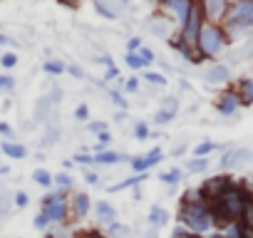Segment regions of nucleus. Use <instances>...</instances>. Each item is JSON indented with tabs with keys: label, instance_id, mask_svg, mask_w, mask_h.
I'll use <instances>...</instances> for the list:
<instances>
[{
	"label": "nucleus",
	"instance_id": "f257e3e1",
	"mask_svg": "<svg viewBox=\"0 0 253 238\" xmlns=\"http://www.w3.org/2000/svg\"><path fill=\"white\" fill-rule=\"evenodd\" d=\"M251 203V196L243 186V181H236L231 184L218 198H213L209 206H211V213H213V223H216V231H221L223 226L233 223V221H243V213Z\"/></svg>",
	"mask_w": 253,
	"mask_h": 238
},
{
	"label": "nucleus",
	"instance_id": "f03ea898",
	"mask_svg": "<svg viewBox=\"0 0 253 238\" xmlns=\"http://www.w3.org/2000/svg\"><path fill=\"white\" fill-rule=\"evenodd\" d=\"M231 45V38L228 33L223 30V25H216V23H204L199 38H196V52L201 60H216L221 57Z\"/></svg>",
	"mask_w": 253,
	"mask_h": 238
},
{
	"label": "nucleus",
	"instance_id": "7ed1b4c3",
	"mask_svg": "<svg viewBox=\"0 0 253 238\" xmlns=\"http://www.w3.org/2000/svg\"><path fill=\"white\" fill-rule=\"evenodd\" d=\"M179 223L189 231V233H199V236H209L211 231H216L213 223V213L209 203H179Z\"/></svg>",
	"mask_w": 253,
	"mask_h": 238
},
{
	"label": "nucleus",
	"instance_id": "20e7f679",
	"mask_svg": "<svg viewBox=\"0 0 253 238\" xmlns=\"http://www.w3.org/2000/svg\"><path fill=\"white\" fill-rule=\"evenodd\" d=\"M221 25L228 33L231 42L236 38H243V35L253 33V0H233Z\"/></svg>",
	"mask_w": 253,
	"mask_h": 238
},
{
	"label": "nucleus",
	"instance_id": "39448f33",
	"mask_svg": "<svg viewBox=\"0 0 253 238\" xmlns=\"http://www.w3.org/2000/svg\"><path fill=\"white\" fill-rule=\"evenodd\" d=\"M40 211L47 216L50 226H60V223H67L70 221V198H67V191H55V194H47L42 201H40Z\"/></svg>",
	"mask_w": 253,
	"mask_h": 238
},
{
	"label": "nucleus",
	"instance_id": "423d86ee",
	"mask_svg": "<svg viewBox=\"0 0 253 238\" xmlns=\"http://www.w3.org/2000/svg\"><path fill=\"white\" fill-rule=\"evenodd\" d=\"M204 23H206V20H204V13H201L199 0H196L194 8H191V13H189V18H186L184 25L179 28V40H181L184 45H189V47H196V38H199Z\"/></svg>",
	"mask_w": 253,
	"mask_h": 238
},
{
	"label": "nucleus",
	"instance_id": "0eeeda50",
	"mask_svg": "<svg viewBox=\"0 0 253 238\" xmlns=\"http://www.w3.org/2000/svg\"><path fill=\"white\" fill-rule=\"evenodd\" d=\"M253 152L251 149H243V147H233V149H226L223 157L218 159V169L223 174H231L233 169H241L246 161H251Z\"/></svg>",
	"mask_w": 253,
	"mask_h": 238
},
{
	"label": "nucleus",
	"instance_id": "6e6552de",
	"mask_svg": "<svg viewBox=\"0 0 253 238\" xmlns=\"http://www.w3.org/2000/svg\"><path fill=\"white\" fill-rule=\"evenodd\" d=\"M233 0H199V5H201V13H204V20L206 23H216L221 25L228 8H231Z\"/></svg>",
	"mask_w": 253,
	"mask_h": 238
},
{
	"label": "nucleus",
	"instance_id": "1a4fd4ad",
	"mask_svg": "<svg viewBox=\"0 0 253 238\" xmlns=\"http://www.w3.org/2000/svg\"><path fill=\"white\" fill-rule=\"evenodd\" d=\"M231 184H236V179L231 176V174H216V176H211V179H206L204 184H201V191H204V196L209 198V203L213 201V198H218Z\"/></svg>",
	"mask_w": 253,
	"mask_h": 238
},
{
	"label": "nucleus",
	"instance_id": "9d476101",
	"mask_svg": "<svg viewBox=\"0 0 253 238\" xmlns=\"http://www.w3.org/2000/svg\"><path fill=\"white\" fill-rule=\"evenodd\" d=\"M92 5L107 20H119L126 10H129V0H92Z\"/></svg>",
	"mask_w": 253,
	"mask_h": 238
},
{
	"label": "nucleus",
	"instance_id": "9b49d317",
	"mask_svg": "<svg viewBox=\"0 0 253 238\" xmlns=\"http://www.w3.org/2000/svg\"><path fill=\"white\" fill-rule=\"evenodd\" d=\"M241 107H243V104H241V97H238L236 87L223 89V92L218 94V99H216V109H218V114H223V117H233Z\"/></svg>",
	"mask_w": 253,
	"mask_h": 238
},
{
	"label": "nucleus",
	"instance_id": "f8f14e48",
	"mask_svg": "<svg viewBox=\"0 0 253 238\" xmlns=\"http://www.w3.org/2000/svg\"><path fill=\"white\" fill-rule=\"evenodd\" d=\"M89 211H92V198H89V194L77 191V194H72V196H70V216H72L75 221L87 218V216H89Z\"/></svg>",
	"mask_w": 253,
	"mask_h": 238
},
{
	"label": "nucleus",
	"instance_id": "ddd939ff",
	"mask_svg": "<svg viewBox=\"0 0 253 238\" xmlns=\"http://www.w3.org/2000/svg\"><path fill=\"white\" fill-rule=\"evenodd\" d=\"M206 84H228L231 82V67L223 62H213L206 72H204Z\"/></svg>",
	"mask_w": 253,
	"mask_h": 238
},
{
	"label": "nucleus",
	"instance_id": "4468645a",
	"mask_svg": "<svg viewBox=\"0 0 253 238\" xmlns=\"http://www.w3.org/2000/svg\"><path fill=\"white\" fill-rule=\"evenodd\" d=\"M94 216H97L94 221H97L99 226H104V228L119 221V211H117L109 201H97V203H94Z\"/></svg>",
	"mask_w": 253,
	"mask_h": 238
},
{
	"label": "nucleus",
	"instance_id": "2eb2a0df",
	"mask_svg": "<svg viewBox=\"0 0 253 238\" xmlns=\"http://www.w3.org/2000/svg\"><path fill=\"white\" fill-rule=\"evenodd\" d=\"M194 3H196V0H169V3H167L164 8L176 18V23H179V28H181V25H184V20L189 18V13H191Z\"/></svg>",
	"mask_w": 253,
	"mask_h": 238
},
{
	"label": "nucleus",
	"instance_id": "dca6fc26",
	"mask_svg": "<svg viewBox=\"0 0 253 238\" xmlns=\"http://www.w3.org/2000/svg\"><path fill=\"white\" fill-rule=\"evenodd\" d=\"M167 223H169V211H167L164 206H159V203L152 206L149 213H147V226L154 228V231H162Z\"/></svg>",
	"mask_w": 253,
	"mask_h": 238
},
{
	"label": "nucleus",
	"instance_id": "f3484780",
	"mask_svg": "<svg viewBox=\"0 0 253 238\" xmlns=\"http://www.w3.org/2000/svg\"><path fill=\"white\" fill-rule=\"evenodd\" d=\"M176 112H179V99L176 97H167V102L162 104V109L154 117V122L157 124H167V122H171V119L176 117Z\"/></svg>",
	"mask_w": 253,
	"mask_h": 238
},
{
	"label": "nucleus",
	"instance_id": "a211bd4d",
	"mask_svg": "<svg viewBox=\"0 0 253 238\" xmlns=\"http://www.w3.org/2000/svg\"><path fill=\"white\" fill-rule=\"evenodd\" d=\"M236 92L241 97V104L251 107L253 104V77H241L238 84H236Z\"/></svg>",
	"mask_w": 253,
	"mask_h": 238
},
{
	"label": "nucleus",
	"instance_id": "6ab92c4d",
	"mask_svg": "<svg viewBox=\"0 0 253 238\" xmlns=\"http://www.w3.org/2000/svg\"><path fill=\"white\" fill-rule=\"evenodd\" d=\"M0 149H3V154L10 157V159H25L28 157V149L23 144H18V142H3Z\"/></svg>",
	"mask_w": 253,
	"mask_h": 238
},
{
	"label": "nucleus",
	"instance_id": "aec40b11",
	"mask_svg": "<svg viewBox=\"0 0 253 238\" xmlns=\"http://www.w3.org/2000/svg\"><path fill=\"white\" fill-rule=\"evenodd\" d=\"M126 157H122V154H117V152H97L94 154V164L97 166H112V164H119V161H124Z\"/></svg>",
	"mask_w": 253,
	"mask_h": 238
},
{
	"label": "nucleus",
	"instance_id": "412c9836",
	"mask_svg": "<svg viewBox=\"0 0 253 238\" xmlns=\"http://www.w3.org/2000/svg\"><path fill=\"white\" fill-rule=\"evenodd\" d=\"M104 233H107V238H132V228L126 226V223H112V226H107L104 228Z\"/></svg>",
	"mask_w": 253,
	"mask_h": 238
},
{
	"label": "nucleus",
	"instance_id": "4be33fe9",
	"mask_svg": "<svg viewBox=\"0 0 253 238\" xmlns=\"http://www.w3.org/2000/svg\"><path fill=\"white\" fill-rule=\"evenodd\" d=\"M181 179H184V169H179V166H174V169H169V171L159 174V181H162V184H167V186H179V184H181Z\"/></svg>",
	"mask_w": 253,
	"mask_h": 238
},
{
	"label": "nucleus",
	"instance_id": "5701e85b",
	"mask_svg": "<svg viewBox=\"0 0 253 238\" xmlns=\"http://www.w3.org/2000/svg\"><path fill=\"white\" fill-rule=\"evenodd\" d=\"M149 176L147 174H134L132 179H126V181H119L114 186H109V194H117V191H124V189H132V186H139L142 181H147Z\"/></svg>",
	"mask_w": 253,
	"mask_h": 238
},
{
	"label": "nucleus",
	"instance_id": "b1692460",
	"mask_svg": "<svg viewBox=\"0 0 253 238\" xmlns=\"http://www.w3.org/2000/svg\"><path fill=\"white\" fill-rule=\"evenodd\" d=\"M181 203H209V198L204 196L201 186H194V189H186V191H184Z\"/></svg>",
	"mask_w": 253,
	"mask_h": 238
},
{
	"label": "nucleus",
	"instance_id": "393cba45",
	"mask_svg": "<svg viewBox=\"0 0 253 238\" xmlns=\"http://www.w3.org/2000/svg\"><path fill=\"white\" fill-rule=\"evenodd\" d=\"M209 157H194V159H189L186 161V171H191V174H201V171H206L209 169Z\"/></svg>",
	"mask_w": 253,
	"mask_h": 238
},
{
	"label": "nucleus",
	"instance_id": "a878e982",
	"mask_svg": "<svg viewBox=\"0 0 253 238\" xmlns=\"http://www.w3.org/2000/svg\"><path fill=\"white\" fill-rule=\"evenodd\" d=\"M216 149H223V147H218L216 142H199L196 147H194V157H209V154H213Z\"/></svg>",
	"mask_w": 253,
	"mask_h": 238
},
{
	"label": "nucleus",
	"instance_id": "bb28decb",
	"mask_svg": "<svg viewBox=\"0 0 253 238\" xmlns=\"http://www.w3.org/2000/svg\"><path fill=\"white\" fill-rule=\"evenodd\" d=\"M33 181H35L38 186H42V189H50V186H52V174L45 171V169H35V171H33Z\"/></svg>",
	"mask_w": 253,
	"mask_h": 238
},
{
	"label": "nucleus",
	"instance_id": "cd10ccee",
	"mask_svg": "<svg viewBox=\"0 0 253 238\" xmlns=\"http://www.w3.org/2000/svg\"><path fill=\"white\" fill-rule=\"evenodd\" d=\"M50 107H52V99H50V97H40V102H38V107H35V119H38V122H45Z\"/></svg>",
	"mask_w": 253,
	"mask_h": 238
},
{
	"label": "nucleus",
	"instance_id": "c85d7f7f",
	"mask_svg": "<svg viewBox=\"0 0 253 238\" xmlns=\"http://www.w3.org/2000/svg\"><path fill=\"white\" fill-rule=\"evenodd\" d=\"M10 208H13V201H10V194L5 189H0V221L10 216Z\"/></svg>",
	"mask_w": 253,
	"mask_h": 238
},
{
	"label": "nucleus",
	"instance_id": "c756f323",
	"mask_svg": "<svg viewBox=\"0 0 253 238\" xmlns=\"http://www.w3.org/2000/svg\"><path fill=\"white\" fill-rule=\"evenodd\" d=\"M52 184H55L60 191H70V189H72V176H70L67 171H62V174L52 176Z\"/></svg>",
	"mask_w": 253,
	"mask_h": 238
},
{
	"label": "nucleus",
	"instance_id": "7c9ffc66",
	"mask_svg": "<svg viewBox=\"0 0 253 238\" xmlns=\"http://www.w3.org/2000/svg\"><path fill=\"white\" fill-rule=\"evenodd\" d=\"M124 60H126V65H129L132 70H144V67H147V65H144V60L139 57V52H126V57H124Z\"/></svg>",
	"mask_w": 253,
	"mask_h": 238
},
{
	"label": "nucleus",
	"instance_id": "2f4dec72",
	"mask_svg": "<svg viewBox=\"0 0 253 238\" xmlns=\"http://www.w3.org/2000/svg\"><path fill=\"white\" fill-rule=\"evenodd\" d=\"M42 70H45L47 75H62V72H65V65L57 62V60H47V62L42 65Z\"/></svg>",
	"mask_w": 253,
	"mask_h": 238
},
{
	"label": "nucleus",
	"instance_id": "473e14b6",
	"mask_svg": "<svg viewBox=\"0 0 253 238\" xmlns=\"http://www.w3.org/2000/svg\"><path fill=\"white\" fill-rule=\"evenodd\" d=\"M142 79H147L149 84H159V87H164V84H167V77H164V75H159V72H144V75H142Z\"/></svg>",
	"mask_w": 253,
	"mask_h": 238
},
{
	"label": "nucleus",
	"instance_id": "72a5a7b5",
	"mask_svg": "<svg viewBox=\"0 0 253 238\" xmlns=\"http://www.w3.org/2000/svg\"><path fill=\"white\" fill-rule=\"evenodd\" d=\"M33 228H38V231H45L47 233V228H50V221H47V216L40 211L35 218H33Z\"/></svg>",
	"mask_w": 253,
	"mask_h": 238
},
{
	"label": "nucleus",
	"instance_id": "f704fd0d",
	"mask_svg": "<svg viewBox=\"0 0 253 238\" xmlns=\"http://www.w3.org/2000/svg\"><path fill=\"white\" fill-rule=\"evenodd\" d=\"M144 157H147L149 166H157V164H159V161L164 159V152H162V149L157 147V149H152V152H149V154H144Z\"/></svg>",
	"mask_w": 253,
	"mask_h": 238
},
{
	"label": "nucleus",
	"instance_id": "c9c22d12",
	"mask_svg": "<svg viewBox=\"0 0 253 238\" xmlns=\"http://www.w3.org/2000/svg\"><path fill=\"white\" fill-rule=\"evenodd\" d=\"M134 137H137L139 142H144V139H149V127H147L144 122H139V124H134Z\"/></svg>",
	"mask_w": 253,
	"mask_h": 238
},
{
	"label": "nucleus",
	"instance_id": "e433bc0d",
	"mask_svg": "<svg viewBox=\"0 0 253 238\" xmlns=\"http://www.w3.org/2000/svg\"><path fill=\"white\" fill-rule=\"evenodd\" d=\"M30 203V196L25 194V191H18L15 196H13V206H18V208H25Z\"/></svg>",
	"mask_w": 253,
	"mask_h": 238
},
{
	"label": "nucleus",
	"instance_id": "4c0bfd02",
	"mask_svg": "<svg viewBox=\"0 0 253 238\" xmlns=\"http://www.w3.org/2000/svg\"><path fill=\"white\" fill-rule=\"evenodd\" d=\"M0 65L8 67V70H10V67H15V65H18V55H15V52H5L3 57H0Z\"/></svg>",
	"mask_w": 253,
	"mask_h": 238
},
{
	"label": "nucleus",
	"instance_id": "58836bf2",
	"mask_svg": "<svg viewBox=\"0 0 253 238\" xmlns=\"http://www.w3.org/2000/svg\"><path fill=\"white\" fill-rule=\"evenodd\" d=\"M13 87H15V79H13L10 75H0V92H3V89L10 92Z\"/></svg>",
	"mask_w": 253,
	"mask_h": 238
},
{
	"label": "nucleus",
	"instance_id": "ea45409f",
	"mask_svg": "<svg viewBox=\"0 0 253 238\" xmlns=\"http://www.w3.org/2000/svg\"><path fill=\"white\" fill-rule=\"evenodd\" d=\"M109 97H112V102H114L119 109H126V107H129V104H126V99H124V97H122L117 89H109Z\"/></svg>",
	"mask_w": 253,
	"mask_h": 238
},
{
	"label": "nucleus",
	"instance_id": "a19ab883",
	"mask_svg": "<svg viewBox=\"0 0 253 238\" xmlns=\"http://www.w3.org/2000/svg\"><path fill=\"white\" fill-rule=\"evenodd\" d=\"M124 89L129 92V94H134V92H139V77H129L124 82Z\"/></svg>",
	"mask_w": 253,
	"mask_h": 238
},
{
	"label": "nucleus",
	"instance_id": "79ce46f5",
	"mask_svg": "<svg viewBox=\"0 0 253 238\" xmlns=\"http://www.w3.org/2000/svg\"><path fill=\"white\" fill-rule=\"evenodd\" d=\"M75 117H77V122H87V119H89V109H87V104H80V107L75 109Z\"/></svg>",
	"mask_w": 253,
	"mask_h": 238
},
{
	"label": "nucleus",
	"instance_id": "37998d69",
	"mask_svg": "<svg viewBox=\"0 0 253 238\" xmlns=\"http://www.w3.org/2000/svg\"><path fill=\"white\" fill-rule=\"evenodd\" d=\"M144 45H142V40L139 38H129V42H126V50H129V52H139Z\"/></svg>",
	"mask_w": 253,
	"mask_h": 238
},
{
	"label": "nucleus",
	"instance_id": "c03bdc74",
	"mask_svg": "<svg viewBox=\"0 0 253 238\" xmlns=\"http://www.w3.org/2000/svg\"><path fill=\"white\" fill-rule=\"evenodd\" d=\"M139 57L144 60V65H152V62H154V52H152L149 47H142V50H139Z\"/></svg>",
	"mask_w": 253,
	"mask_h": 238
},
{
	"label": "nucleus",
	"instance_id": "a18cd8bd",
	"mask_svg": "<svg viewBox=\"0 0 253 238\" xmlns=\"http://www.w3.org/2000/svg\"><path fill=\"white\" fill-rule=\"evenodd\" d=\"M75 164L89 166V164H94V157H89V154H77V157H75Z\"/></svg>",
	"mask_w": 253,
	"mask_h": 238
},
{
	"label": "nucleus",
	"instance_id": "49530a36",
	"mask_svg": "<svg viewBox=\"0 0 253 238\" xmlns=\"http://www.w3.org/2000/svg\"><path fill=\"white\" fill-rule=\"evenodd\" d=\"M186 236H189V231H186L181 223H176V226H174V231H171V238H186Z\"/></svg>",
	"mask_w": 253,
	"mask_h": 238
},
{
	"label": "nucleus",
	"instance_id": "de8ad7c7",
	"mask_svg": "<svg viewBox=\"0 0 253 238\" xmlns=\"http://www.w3.org/2000/svg\"><path fill=\"white\" fill-rule=\"evenodd\" d=\"M243 223L253 228V201L248 203V208H246V213H243Z\"/></svg>",
	"mask_w": 253,
	"mask_h": 238
},
{
	"label": "nucleus",
	"instance_id": "09e8293b",
	"mask_svg": "<svg viewBox=\"0 0 253 238\" xmlns=\"http://www.w3.org/2000/svg\"><path fill=\"white\" fill-rule=\"evenodd\" d=\"M84 181H87L89 186H99V174H94V171H87V174H84Z\"/></svg>",
	"mask_w": 253,
	"mask_h": 238
},
{
	"label": "nucleus",
	"instance_id": "8fccbe9b",
	"mask_svg": "<svg viewBox=\"0 0 253 238\" xmlns=\"http://www.w3.org/2000/svg\"><path fill=\"white\" fill-rule=\"evenodd\" d=\"M89 132H94V134L107 132V124H104V122H92V124H89Z\"/></svg>",
	"mask_w": 253,
	"mask_h": 238
},
{
	"label": "nucleus",
	"instance_id": "3c124183",
	"mask_svg": "<svg viewBox=\"0 0 253 238\" xmlns=\"http://www.w3.org/2000/svg\"><path fill=\"white\" fill-rule=\"evenodd\" d=\"M119 77V70L117 67H107V72H104V79L109 82V79H117Z\"/></svg>",
	"mask_w": 253,
	"mask_h": 238
},
{
	"label": "nucleus",
	"instance_id": "603ef678",
	"mask_svg": "<svg viewBox=\"0 0 253 238\" xmlns=\"http://www.w3.org/2000/svg\"><path fill=\"white\" fill-rule=\"evenodd\" d=\"M0 134H5V137H13V129H10V124L0 122Z\"/></svg>",
	"mask_w": 253,
	"mask_h": 238
},
{
	"label": "nucleus",
	"instance_id": "864d4df0",
	"mask_svg": "<svg viewBox=\"0 0 253 238\" xmlns=\"http://www.w3.org/2000/svg\"><path fill=\"white\" fill-rule=\"evenodd\" d=\"M67 72H70L72 77H82V70H80L77 65H70V67H67Z\"/></svg>",
	"mask_w": 253,
	"mask_h": 238
},
{
	"label": "nucleus",
	"instance_id": "5fc2aeb1",
	"mask_svg": "<svg viewBox=\"0 0 253 238\" xmlns=\"http://www.w3.org/2000/svg\"><path fill=\"white\" fill-rule=\"evenodd\" d=\"M82 238H107V236H102L97 231H89V233H82Z\"/></svg>",
	"mask_w": 253,
	"mask_h": 238
},
{
	"label": "nucleus",
	"instance_id": "6e6d98bb",
	"mask_svg": "<svg viewBox=\"0 0 253 238\" xmlns=\"http://www.w3.org/2000/svg\"><path fill=\"white\" fill-rule=\"evenodd\" d=\"M243 186H246V191H248V196L253 201V181H243Z\"/></svg>",
	"mask_w": 253,
	"mask_h": 238
},
{
	"label": "nucleus",
	"instance_id": "4d7b16f0",
	"mask_svg": "<svg viewBox=\"0 0 253 238\" xmlns=\"http://www.w3.org/2000/svg\"><path fill=\"white\" fill-rule=\"evenodd\" d=\"M206 238H223V233H221V231H211Z\"/></svg>",
	"mask_w": 253,
	"mask_h": 238
},
{
	"label": "nucleus",
	"instance_id": "13d9d810",
	"mask_svg": "<svg viewBox=\"0 0 253 238\" xmlns=\"http://www.w3.org/2000/svg\"><path fill=\"white\" fill-rule=\"evenodd\" d=\"M5 42H10V40H8V38H5L3 33H0V45H5Z\"/></svg>",
	"mask_w": 253,
	"mask_h": 238
},
{
	"label": "nucleus",
	"instance_id": "bf43d9fd",
	"mask_svg": "<svg viewBox=\"0 0 253 238\" xmlns=\"http://www.w3.org/2000/svg\"><path fill=\"white\" fill-rule=\"evenodd\" d=\"M186 238H206V236H199V233H189Z\"/></svg>",
	"mask_w": 253,
	"mask_h": 238
},
{
	"label": "nucleus",
	"instance_id": "052dcab7",
	"mask_svg": "<svg viewBox=\"0 0 253 238\" xmlns=\"http://www.w3.org/2000/svg\"><path fill=\"white\" fill-rule=\"evenodd\" d=\"M157 3H159V5H167V3H169V0H157Z\"/></svg>",
	"mask_w": 253,
	"mask_h": 238
},
{
	"label": "nucleus",
	"instance_id": "680f3d73",
	"mask_svg": "<svg viewBox=\"0 0 253 238\" xmlns=\"http://www.w3.org/2000/svg\"><path fill=\"white\" fill-rule=\"evenodd\" d=\"M70 238H82V233H72V236H70Z\"/></svg>",
	"mask_w": 253,
	"mask_h": 238
},
{
	"label": "nucleus",
	"instance_id": "e2e57ef3",
	"mask_svg": "<svg viewBox=\"0 0 253 238\" xmlns=\"http://www.w3.org/2000/svg\"><path fill=\"white\" fill-rule=\"evenodd\" d=\"M67 3H77V0H67Z\"/></svg>",
	"mask_w": 253,
	"mask_h": 238
}]
</instances>
